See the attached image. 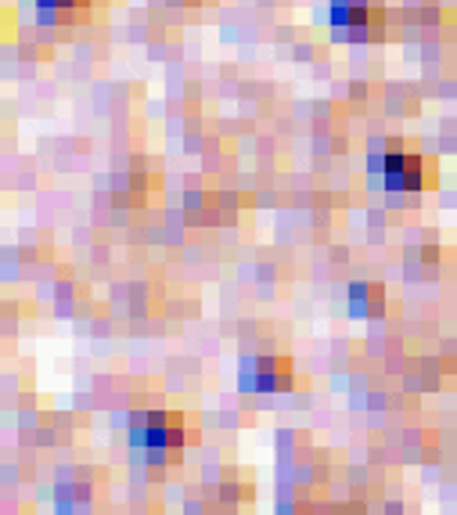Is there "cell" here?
Segmentation results:
<instances>
[{
  "instance_id": "cell-1",
  "label": "cell",
  "mask_w": 457,
  "mask_h": 515,
  "mask_svg": "<svg viewBox=\"0 0 457 515\" xmlns=\"http://www.w3.org/2000/svg\"><path fill=\"white\" fill-rule=\"evenodd\" d=\"M130 440H134V447H141V451H148V454H173L180 447V440H184V433H180L177 418L141 415V418H134V433H130Z\"/></svg>"
},
{
  "instance_id": "cell-2",
  "label": "cell",
  "mask_w": 457,
  "mask_h": 515,
  "mask_svg": "<svg viewBox=\"0 0 457 515\" xmlns=\"http://www.w3.org/2000/svg\"><path fill=\"white\" fill-rule=\"evenodd\" d=\"M386 184L396 191H411L422 188V163L414 155H389L386 159Z\"/></svg>"
},
{
  "instance_id": "cell-3",
  "label": "cell",
  "mask_w": 457,
  "mask_h": 515,
  "mask_svg": "<svg viewBox=\"0 0 457 515\" xmlns=\"http://www.w3.org/2000/svg\"><path fill=\"white\" fill-rule=\"evenodd\" d=\"M256 379H252V389H281V386H288V379H278V371H288L281 361H260L256 364Z\"/></svg>"
}]
</instances>
